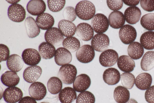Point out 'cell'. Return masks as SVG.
<instances>
[{"label": "cell", "instance_id": "obj_1", "mask_svg": "<svg viewBox=\"0 0 154 103\" xmlns=\"http://www.w3.org/2000/svg\"><path fill=\"white\" fill-rule=\"evenodd\" d=\"M75 11L77 16L83 20H88L94 16L96 9L94 4L87 0L79 2L76 5Z\"/></svg>", "mask_w": 154, "mask_h": 103}, {"label": "cell", "instance_id": "obj_2", "mask_svg": "<svg viewBox=\"0 0 154 103\" xmlns=\"http://www.w3.org/2000/svg\"><path fill=\"white\" fill-rule=\"evenodd\" d=\"M77 74L75 67L71 64L62 66L57 74V76L62 82L66 84H72L74 81Z\"/></svg>", "mask_w": 154, "mask_h": 103}, {"label": "cell", "instance_id": "obj_3", "mask_svg": "<svg viewBox=\"0 0 154 103\" xmlns=\"http://www.w3.org/2000/svg\"><path fill=\"white\" fill-rule=\"evenodd\" d=\"M91 27L94 31L97 34L106 32L109 27V22L107 17L102 13H97L92 18Z\"/></svg>", "mask_w": 154, "mask_h": 103}, {"label": "cell", "instance_id": "obj_4", "mask_svg": "<svg viewBox=\"0 0 154 103\" xmlns=\"http://www.w3.org/2000/svg\"><path fill=\"white\" fill-rule=\"evenodd\" d=\"M95 55L94 50L91 46L85 44L80 47L76 53L77 60L80 62L87 63L94 59Z\"/></svg>", "mask_w": 154, "mask_h": 103}, {"label": "cell", "instance_id": "obj_5", "mask_svg": "<svg viewBox=\"0 0 154 103\" xmlns=\"http://www.w3.org/2000/svg\"><path fill=\"white\" fill-rule=\"evenodd\" d=\"M137 33L135 29L129 24L124 25L119 30V37L121 41L125 44H130L136 39Z\"/></svg>", "mask_w": 154, "mask_h": 103}, {"label": "cell", "instance_id": "obj_6", "mask_svg": "<svg viewBox=\"0 0 154 103\" xmlns=\"http://www.w3.org/2000/svg\"><path fill=\"white\" fill-rule=\"evenodd\" d=\"M26 12L24 7L18 4H12L8 8V15L10 20L16 22L23 21L26 17Z\"/></svg>", "mask_w": 154, "mask_h": 103}, {"label": "cell", "instance_id": "obj_7", "mask_svg": "<svg viewBox=\"0 0 154 103\" xmlns=\"http://www.w3.org/2000/svg\"><path fill=\"white\" fill-rule=\"evenodd\" d=\"M109 39L106 34H97L92 38L91 41V46L94 50L103 52L107 50L109 45Z\"/></svg>", "mask_w": 154, "mask_h": 103}, {"label": "cell", "instance_id": "obj_8", "mask_svg": "<svg viewBox=\"0 0 154 103\" xmlns=\"http://www.w3.org/2000/svg\"><path fill=\"white\" fill-rule=\"evenodd\" d=\"M46 42L54 46H58L62 43L64 37L59 28L52 27L47 30L44 35Z\"/></svg>", "mask_w": 154, "mask_h": 103}, {"label": "cell", "instance_id": "obj_9", "mask_svg": "<svg viewBox=\"0 0 154 103\" xmlns=\"http://www.w3.org/2000/svg\"><path fill=\"white\" fill-rule=\"evenodd\" d=\"M118 58V54L116 51L113 49H109L100 54L99 57V61L103 66L111 67L116 64Z\"/></svg>", "mask_w": 154, "mask_h": 103}, {"label": "cell", "instance_id": "obj_10", "mask_svg": "<svg viewBox=\"0 0 154 103\" xmlns=\"http://www.w3.org/2000/svg\"><path fill=\"white\" fill-rule=\"evenodd\" d=\"M23 93L19 88L14 86L8 87L3 92V98L7 103H16L22 98Z\"/></svg>", "mask_w": 154, "mask_h": 103}, {"label": "cell", "instance_id": "obj_11", "mask_svg": "<svg viewBox=\"0 0 154 103\" xmlns=\"http://www.w3.org/2000/svg\"><path fill=\"white\" fill-rule=\"evenodd\" d=\"M22 57L24 63L30 66L36 65L41 60V56L38 52L33 48L25 49L22 53Z\"/></svg>", "mask_w": 154, "mask_h": 103}, {"label": "cell", "instance_id": "obj_12", "mask_svg": "<svg viewBox=\"0 0 154 103\" xmlns=\"http://www.w3.org/2000/svg\"><path fill=\"white\" fill-rule=\"evenodd\" d=\"M29 93L31 97L35 100L39 101L43 99L47 94V89L42 83L35 82L32 83L29 89Z\"/></svg>", "mask_w": 154, "mask_h": 103}, {"label": "cell", "instance_id": "obj_13", "mask_svg": "<svg viewBox=\"0 0 154 103\" xmlns=\"http://www.w3.org/2000/svg\"><path fill=\"white\" fill-rule=\"evenodd\" d=\"M76 33L78 37L84 41L90 40L92 39L94 34V30L91 26L85 22L80 23L77 25Z\"/></svg>", "mask_w": 154, "mask_h": 103}, {"label": "cell", "instance_id": "obj_14", "mask_svg": "<svg viewBox=\"0 0 154 103\" xmlns=\"http://www.w3.org/2000/svg\"><path fill=\"white\" fill-rule=\"evenodd\" d=\"M42 72L41 68L39 66H30L26 68L23 73L24 79L29 83L35 82L39 78Z\"/></svg>", "mask_w": 154, "mask_h": 103}, {"label": "cell", "instance_id": "obj_15", "mask_svg": "<svg viewBox=\"0 0 154 103\" xmlns=\"http://www.w3.org/2000/svg\"><path fill=\"white\" fill-rule=\"evenodd\" d=\"M54 59L57 64L62 66L69 63L72 61V57L68 50L64 47H60L56 50Z\"/></svg>", "mask_w": 154, "mask_h": 103}, {"label": "cell", "instance_id": "obj_16", "mask_svg": "<svg viewBox=\"0 0 154 103\" xmlns=\"http://www.w3.org/2000/svg\"><path fill=\"white\" fill-rule=\"evenodd\" d=\"M91 84V80L89 76L85 74H82L75 78L73 87L75 91L81 92L87 89Z\"/></svg>", "mask_w": 154, "mask_h": 103}, {"label": "cell", "instance_id": "obj_17", "mask_svg": "<svg viewBox=\"0 0 154 103\" xmlns=\"http://www.w3.org/2000/svg\"><path fill=\"white\" fill-rule=\"evenodd\" d=\"M27 11L34 16H38L43 13L46 9V5L42 0H31L26 5Z\"/></svg>", "mask_w": 154, "mask_h": 103}, {"label": "cell", "instance_id": "obj_18", "mask_svg": "<svg viewBox=\"0 0 154 103\" xmlns=\"http://www.w3.org/2000/svg\"><path fill=\"white\" fill-rule=\"evenodd\" d=\"M103 78L105 83L109 85H114L120 81L121 75L119 71L114 68H109L104 72Z\"/></svg>", "mask_w": 154, "mask_h": 103}, {"label": "cell", "instance_id": "obj_19", "mask_svg": "<svg viewBox=\"0 0 154 103\" xmlns=\"http://www.w3.org/2000/svg\"><path fill=\"white\" fill-rule=\"evenodd\" d=\"M141 15L140 10L136 6L128 7L124 13L125 20L128 23L131 24H135L138 22Z\"/></svg>", "mask_w": 154, "mask_h": 103}, {"label": "cell", "instance_id": "obj_20", "mask_svg": "<svg viewBox=\"0 0 154 103\" xmlns=\"http://www.w3.org/2000/svg\"><path fill=\"white\" fill-rule=\"evenodd\" d=\"M125 20L123 13L118 11L112 12L108 17L109 25L114 29H118L121 28L124 25Z\"/></svg>", "mask_w": 154, "mask_h": 103}, {"label": "cell", "instance_id": "obj_21", "mask_svg": "<svg viewBox=\"0 0 154 103\" xmlns=\"http://www.w3.org/2000/svg\"><path fill=\"white\" fill-rule=\"evenodd\" d=\"M117 65L121 70L125 72L132 71L135 67L134 60L130 56L125 55L119 57L117 60Z\"/></svg>", "mask_w": 154, "mask_h": 103}, {"label": "cell", "instance_id": "obj_22", "mask_svg": "<svg viewBox=\"0 0 154 103\" xmlns=\"http://www.w3.org/2000/svg\"><path fill=\"white\" fill-rule=\"evenodd\" d=\"M35 21L40 28L48 30L52 27L54 23L53 17L50 14L44 13L37 16Z\"/></svg>", "mask_w": 154, "mask_h": 103}, {"label": "cell", "instance_id": "obj_23", "mask_svg": "<svg viewBox=\"0 0 154 103\" xmlns=\"http://www.w3.org/2000/svg\"><path fill=\"white\" fill-rule=\"evenodd\" d=\"M58 26L63 36L66 37H72L76 32L75 25L72 22L65 19L60 21Z\"/></svg>", "mask_w": 154, "mask_h": 103}, {"label": "cell", "instance_id": "obj_24", "mask_svg": "<svg viewBox=\"0 0 154 103\" xmlns=\"http://www.w3.org/2000/svg\"><path fill=\"white\" fill-rule=\"evenodd\" d=\"M21 57L16 54H13L9 56L7 60L6 64L9 69L17 72L20 71L23 66V62Z\"/></svg>", "mask_w": 154, "mask_h": 103}, {"label": "cell", "instance_id": "obj_25", "mask_svg": "<svg viewBox=\"0 0 154 103\" xmlns=\"http://www.w3.org/2000/svg\"><path fill=\"white\" fill-rule=\"evenodd\" d=\"M25 25L28 36L30 38H34L39 34V27L35 19L31 17H28L25 19Z\"/></svg>", "mask_w": 154, "mask_h": 103}, {"label": "cell", "instance_id": "obj_26", "mask_svg": "<svg viewBox=\"0 0 154 103\" xmlns=\"http://www.w3.org/2000/svg\"><path fill=\"white\" fill-rule=\"evenodd\" d=\"M1 80L4 85L8 87H11L18 85L20 78L16 72L8 71L2 75Z\"/></svg>", "mask_w": 154, "mask_h": 103}, {"label": "cell", "instance_id": "obj_27", "mask_svg": "<svg viewBox=\"0 0 154 103\" xmlns=\"http://www.w3.org/2000/svg\"><path fill=\"white\" fill-rule=\"evenodd\" d=\"M152 77L149 73L144 72L139 74L136 78L135 84L138 89L142 90H147L152 84Z\"/></svg>", "mask_w": 154, "mask_h": 103}, {"label": "cell", "instance_id": "obj_28", "mask_svg": "<svg viewBox=\"0 0 154 103\" xmlns=\"http://www.w3.org/2000/svg\"><path fill=\"white\" fill-rule=\"evenodd\" d=\"M58 97L61 103H72L76 99L77 94L73 88L67 87L61 90Z\"/></svg>", "mask_w": 154, "mask_h": 103}, {"label": "cell", "instance_id": "obj_29", "mask_svg": "<svg viewBox=\"0 0 154 103\" xmlns=\"http://www.w3.org/2000/svg\"><path fill=\"white\" fill-rule=\"evenodd\" d=\"M38 49L41 57L46 60L52 58L54 56L56 51L54 46L46 42L40 43Z\"/></svg>", "mask_w": 154, "mask_h": 103}, {"label": "cell", "instance_id": "obj_30", "mask_svg": "<svg viewBox=\"0 0 154 103\" xmlns=\"http://www.w3.org/2000/svg\"><path fill=\"white\" fill-rule=\"evenodd\" d=\"M113 96L117 103H126L129 99L130 93L126 88L122 86H118L114 90Z\"/></svg>", "mask_w": 154, "mask_h": 103}, {"label": "cell", "instance_id": "obj_31", "mask_svg": "<svg viewBox=\"0 0 154 103\" xmlns=\"http://www.w3.org/2000/svg\"><path fill=\"white\" fill-rule=\"evenodd\" d=\"M144 51L143 47L137 42H134L130 43L128 48V54L133 60H137L141 58Z\"/></svg>", "mask_w": 154, "mask_h": 103}, {"label": "cell", "instance_id": "obj_32", "mask_svg": "<svg viewBox=\"0 0 154 103\" xmlns=\"http://www.w3.org/2000/svg\"><path fill=\"white\" fill-rule=\"evenodd\" d=\"M140 42L143 47L147 50L154 49V31H148L141 35Z\"/></svg>", "mask_w": 154, "mask_h": 103}, {"label": "cell", "instance_id": "obj_33", "mask_svg": "<svg viewBox=\"0 0 154 103\" xmlns=\"http://www.w3.org/2000/svg\"><path fill=\"white\" fill-rule=\"evenodd\" d=\"M141 69L144 71H148L154 67V51H148L143 55L140 62Z\"/></svg>", "mask_w": 154, "mask_h": 103}, {"label": "cell", "instance_id": "obj_34", "mask_svg": "<svg viewBox=\"0 0 154 103\" xmlns=\"http://www.w3.org/2000/svg\"><path fill=\"white\" fill-rule=\"evenodd\" d=\"M47 86L48 91L51 94H57L59 93L62 88V82L57 77L50 78L48 81Z\"/></svg>", "mask_w": 154, "mask_h": 103}, {"label": "cell", "instance_id": "obj_35", "mask_svg": "<svg viewBox=\"0 0 154 103\" xmlns=\"http://www.w3.org/2000/svg\"><path fill=\"white\" fill-rule=\"evenodd\" d=\"M63 47L70 52H74L78 50L80 46L79 40L74 37H67L63 40L62 43Z\"/></svg>", "mask_w": 154, "mask_h": 103}, {"label": "cell", "instance_id": "obj_36", "mask_svg": "<svg viewBox=\"0 0 154 103\" xmlns=\"http://www.w3.org/2000/svg\"><path fill=\"white\" fill-rule=\"evenodd\" d=\"M140 23L146 29L149 31L154 30V13H148L143 15L140 19Z\"/></svg>", "mask_w": 154, "mask_h": 103}, {"label": "cell", "instance_id": "obj_37", "mask_svg": "<svg viewBox=\"0 0 154 103\" xmlns=\"http://www.w3.org/2000/svg\"><path fill=\"white\" fill-rule=\"evenodd\" d=\"M121 82L124 87L127 89H131L133 87L135 83L134 76L130 72H124L121 75Z\"/></svg>", "mask_w": 154, "mask_h": 103}, {"label": "cell", "instance_id": "obj_38", "mask_svg": "<svg viewBox=\"0 0 154 103\" xmlns=\"http://www.w3.org/2000/svg\"><path fill=\"white\" fill-rule=\"evenodd\" d=\"M95 98L91 92L85 91L80 92L78 95L76 103H95Z\"/></svg>", "mask_w": 154, "mask_h": 103}, {"label": "cell", "instance_id": "obj_39", "mask_svg": "<svg viewBox=\"0 0 154 103\" xmlns=\"http://www.w3.org/2000/svg\"><path fill=\"white\" fill-rule=\"evenodd\" d=\"M65 0L47 1L48 7L49 9L53 12H57L61 11L64 7Z\"/></svg>", "mask_w": 154, "mask_h": 103}, {"label": "cell", "instance_id": "obj_40", "mask_svg": "<svg viewBox=\"0 0 154 103\" xmlns=\"http://www.w3.org/2000/svg\"><path fill=\"white\" fill-rule=\"evenodd\" d=\"M63 15L65 20L72 22L76 18L75 9L72 6L66 7L63 10Z\"/></svg>", "mask_w": 154, "mask_h": 103}, {"label": "cell", "instance_id": "obj_41", "mask_svg": "<svg viewBox=\"0 0 154 103\" xmlns=\"http://www.w3.org/2000/svg\"><path fill=\"white\" fill-rule=\"evenodd\" d=\"M106 3L109 8L114 11L120 9L123 5L122 0H107Z\"/></svg>", "mask_w": 154, "mask_h": 103}, {"label": "cell", "instance_id": "obj_42", "mask_svg": "<svg viewBox=\"0 0 154 103\" xmlns=\"http://www.w3.org/2000/svg\"><path fill=\"white\" fill-rule=\"evenodd\" d=\"M140 6L145 11L151 12L154 11V0H140Z\"/></svg>", "mask_w": 154, "mask_h": 103}, {"label": "cell", "instance_id": "obj_43", "mask_svg": "<svg viewBox=\"0 0 154 103\" xmlns=\"http://www.w3.org/2000/svg\"><path fill=\"white\" fill-rule=\"evenodd\" d=\"M0 46V62L8 60L10 55V50L6 45L1 44Z\"/></svg>", "mask_w": 154, "mask_h": 103}, {"label": "cell", "instance_id": "obj_44", "mask_svg": "<svg viewBox=\"0 0 154 103\" xmlns=\"http://www.w3.org/2000/svg\"><path fill=\"white\" fill-rule=\"evenodd\" d=\"M145 98L148 103H154V85L147 89L145 93Z\"/></svg>", "mask_w": 154, "mask_h": 103}, {"label": "cell", "instance_id": "obj_45", "mask_svg": "<svg viewBox=\"0 0 154 103\" xmlns=\"http://www.w3.org/2000/svg\"><path fill=\"white\" fill-rule=\"evenodd\" d=\"M18 103H37L34 98L29 96L24 97L19 101Z\"/></svg>", "mask_w": 154, "mask_h": 103}, {"label": "cell", "instance_id": "obj_46", "mask_svg": "<svg viewBox=\"0 0 154 103\" xmlns=\"http://www.w3.org/2000/svg\"><path fill=\"white\" fill-rule=\"evenodd\" d=\"M125 5L131 6H135L138 5L140 0H122Z\"/></svg>", "mask_w": 154, "mask_h": 103}, {"label": "cell", "instance_id": "obj_47", "mask_svg": "<svg viewBox=\"0 0 154 103\" xmlns=\"http://www.w3.org/2000/svg\"><path fill=\"white\" fill-rule=\"evenodd\" d=\"M126 103H138L134 99L131 98Z\"/></svg>", "mask_w": 154, "mask_h": 103}, {"label": "cell", "instance_id": "obj_48", "mask_svg": "<svg viewBox=\"0 0 154 103\" xmlns=\"http://www.w3.org/2000/svg\"><path fill=\"white\" fill-rule=\"evenodd\" d=\"M8 3H10L11 4H17V3L19 1H6Z\"/></svg>", "mask_w": 154, "mask_h": 103}, {"label": "cell", "instance_id": "obj_49", "mask_svg": "<svg viewBox=\"0 0 154 103\" xmlns=\"http://www.w3.org/2000/svg\"><path fill=\"white\" fill-rule=\"evenodd\" d=\"M40 103H50L48 102H42Z\"/></svg>", "mask_w": 154, "mask_h": 103}]
</instances>
